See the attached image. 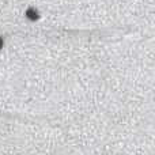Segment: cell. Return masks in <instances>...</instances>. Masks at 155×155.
Instances as JSON below:
<instances>
[{"instance_id":"cell-1","label":"cell","mask_w":155,"mask_h":155,"mask_svg":"<svg viewBox=\"0 0 155 155\" xmlns=\"http://www.w3.org/2000/svg\"><path fill=\"white\" fill-rule=\"evenodd\" d=\"M26 15H27V18H30L31 21H37L38 19V12L34 10V8H29L27 12H26Z\"/></svg>"},{"instance_id":"cell-2","label":"cell","mask_w":155,"mask_h":155,"mask_svg":"<svg viewBox=\"0 0 155 155\" xmlns=\"http://www.w3.org/2000/svg\"><path fill=\"white\" fill-rule=\"evenodd\" d=\"M2 46H3V40L0 38V49H2Z\"/></svg>"}]
</instances>
